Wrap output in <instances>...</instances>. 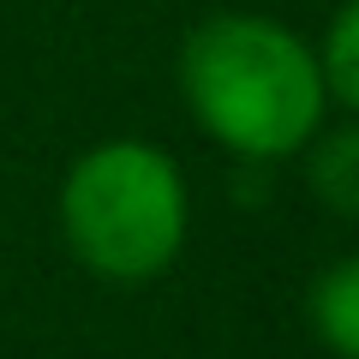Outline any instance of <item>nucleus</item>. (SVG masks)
I'll list each match as a JSON object with an SVG mask.
<instances>
[{"instance_id": "obj_1", "label": "nucleus", "mask_w": 359, "mask_h": 359, "mask_svg": "<svg viewBox=\"0 0 359 359\" xmlns=\"http://www.w3.org/2000/svg\"><path fill=\"white\" fill-rule=\"evenodd\" d=\"M180 96L210 144L264 168L311 144L330 114L318 48L269 13H210L180 42Z\"/></svg>"}, {"instance_id": "obj_5", "label": "nucleus", "mask_w": 359, "mask_h": 359, "mask_svg": "<svg viewBox=\"0 0 359 359\" xmlns=\"http://www.w3.org/2000/svg\"><path fill=\"white\" fill-rule=\"evenodd\" d=\"M311 48H318V72H323L330 102L359 120V0L335 6V18L323 25V36Z\"/></svg>"}, {"instance_id": "obj_2", "label": "nucleus", "mask_w": 359, "mask_h": 359, "mask_svg": "<svg viewBox=\"0 0 359 359\" xmlns=\"http://www.w3.org/2000/svg\"><path fill=\"white\" fill-rule=\"evenodd\" d=\"M66 252L102 282H156L192 233L186 168L150 138L90 144L60 180Z\"/></svg>"}, {"instance_id": "obj_3", "label": "nucleus", "mask_w": 359, "mask_h": 359, "mask_svg": "<svg viewBox=\"0 0 359 359\" xmlns=\"http://www.w3.org/2000/svg\"><path fill=\"white\" fill-rule=\"evenodd\" d=\"M306 186L323 210L359 222V120L347 114L341 126H318L306 150Z\"/></svg>"}, {"instance_id": "obj_4", "label": "nucleus", "mask_w": 359, "mask_h": 359, "mask_svg": "<svg viewBox=\"0 0 359 359\" xmlns=\"http://www.w3.org/2000/svg\"><path fill=\"white\" fill-rule=\"evenodd\" d=\"M306 323L323 353L359 359V257H335L318 269V282L306 294Z\"/></svg>"}]
</instances>
